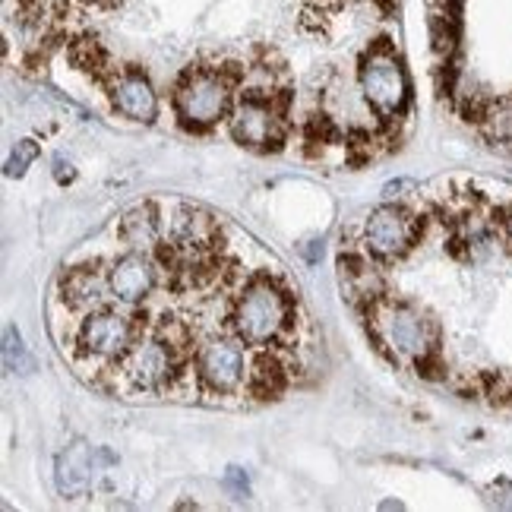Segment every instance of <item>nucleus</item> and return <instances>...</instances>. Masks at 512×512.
<instances>
[{"label":"nucleus","instance_id":"nucleus-4","mask_svg":"<svg viewBox=\"0 0 512 512\" xmlns=\"http://www.w3.org/2000/svg\"><path fill=\"white\" fill-rule=\"evenodd\" d=\"M377 329L383 342L399 354V358H418L424 361L427 351H430V332L427 323L418 317L415 310L405 307V304H389L383 307Z\"/></svg>","mask_w":512,"mask_h":512},{"label":"nucleus","instance_id":"nucleus-15","mask_svg":"<svg viewBox=\"0 0 512 512\" xmlns=\"http://www.w3.org/2000/svg\"><path fill=\"white\" fill-rule=\"evenodd\" d=\"M342 288L354 301H373L380 291V279L367 263L361 260H342Z\"/></svg>","mask_w":512,"mask_h":512},{"label":"nucleus","instance_id":"nucleus-20","mask_svg":"<svg viewBox=\"0 0 512 512\" xmlns=\"http://www.w3.org/2000/svg\"><path fill=\"white\" fill-rule=\"evenodd\" d=\"M54 177L61 184H67V181H73L76 177V171H73V165L70 162H64V159H54Z\"/></svg>","mask_w":512,"mask_h":512},{"label":"nucleus","instance_id":"nucleus-10","mask_svg":"<svg viewBox=\"0 0 512 512\" xmlns=\"http://www.w3.org/2000/svg\"><path fill=\"white\" fill-rule=\"evenodd\" d=\"M200 377L215 392H231L244 377V354L231 342H209L200 351Z\"/></svg>","mask_w":512,"mask_h":512},{"label":"nucleus","instance_id":"nucleus-5","mask_svg":"<svg viewBox=\"0 0 512 512\" xmlns=\"http://www.w3.org/2000/svg\"><path fill=\"white\" fill-rule=\"evenodd\" d=\"M80 348L89 358L114 361L133 348V323L124 313H92L80 329Z\"/></svg>","mask_w":512,"mask_h":512},{"label":"nucleus","instance_id":"nucleus-2","mask_svg":"<svg viewBox=\"0 0 512 512\" xmlns=\"http://www.w3.org/2000/svg\"><path fill=\"white\" fill-rule=\"evenodd\" d=\"M288 323V301L285 294L269 282H253L238 307H234V332L247 345H266L272 342Z\"/></svg>","mask_w":512,"mask_h":512},{"label":"nucleus","instance_id":"nucleus-17","mask_svg":"<svg viewBox=\"0 0 512 512\" xmlns=\"http://www.w3.org/2000/svg\"><path fill=\"white\" fill-rule=\"evenodd\" d=\"M4 367H7V373H32L35 370V361L29 358L23 336H19L16 326H4Z\"/></svg>","mask_w":512,"mask_h":512},{"label":"nucleus","instance_id":"nucleus-11","mask_svg":"<svg viewBox=\"0 0 512 512\" xmlns=\"http://www.w3.org/2000/svg\"><path fill=\"white\" fill-rule=\"evenodd\" d=\"M108 285H111L114 298H121L127 304H136V301H143L146 294L152 291V285H155V266L149 263V256H143V253H127V256H121V260L111 266Z\"/></svg>","mask_w":512,"mask_h":512},{"label":"nucleus","instance_id":"nucleus-8","mask_svg":"<svg viewBox=\"0 0 512 512\" xmlns=\"http://www.w3.org/2000/svg\"><path fill=\"white\" fill-rule=\"evenodd\" d=\"M124 377L136 389H159L171 377V348L162 342H140L124 354Z\"/></svg>","mask_w":512,"mask_h":512},{"label":"nucleus","instance_id":"nucleus-9","mask_svg":"<svg viewBox=\"0 0 512 512\" xmlns=\"http://www.w3.org/2000/svg\"><path fill=\"white\" fill-rule=\"evenodd\" d=\"M95 462H92V446L86 440H73L61 449V456L54 462V484L61 490V497H83L92 487Z\"/></svg>","mask_w":512,"mask_h":512},{"label":"nucleus","instance_id":"nucleus-14","mask_svg":"<svg viewBox=\"0 0 512 512\" xmlns=\"http://www.w3.org/2000/svg\"><path fill=\"white\" fill-rule=\"evenodd\" d=\"M121 238L133 250H149L159 244V219H155L152 206H136L124 215L121 222Z\"/></svg>","mask_w":512,"mask_h":512},{"label":"nucleus","instance_id":"nucleus-18","mask_svg":"<svg viewBox=\"0 0 512 512\" xmlns=\"http://www.w3.org/2000/svg\"><path fill=\"white\" fill-rule=\"evenodd\" d=\"M38 159V146L32 140H23V143H16L13 155L7 159V177H23L26 168Z\"/></svg>","mask_w":512,"mask_h":512},{"label":"nucleus","instance_id":"nucleus-6","mask_svg":"<svg viewBox=\"0 0 512 512\" xmlns=\"http://www.w3.org/2000/svg\"><path fill=\"white\" fill-rule=\"evenodd\" d=\"M415 238V222L411 215L399 206H380L377 212H370L367 228H364V241L377 256H402L411 247Z\"/></svg>","mask_w":512,"mask_h":512},{"label":"nucleus","instance_id":"nucleus-1","mask_svg":"<svg viewBox=\"0 0 512 512\" xmlns=\"http://www.w3.org/2000/svg\"><path fill=\"white\" fill-rule=\"evenodd\" d=\"M361 92L367 105L383 117H396L408 105V73L389 45H377L364 54Z\"/></svg>","mask_w":512,"mask_h":512},{"label":"nucleus","instance_id":"nucleus-21","mask_svg":"<svg viewBox=\"0 0 512 512\" xmlns=\"http://www.w3.org/2000/svg\"><path fill=\"white\" fill-rule=\"evenodd\" d=\"M503 231H506V241L512 244V206H509V212L503 215Z\"/></svg>","mask_w":512,"mask_h":512},{"label":"nucleus","instance_id":"nucleus-16","mask_svg":"<svg viewBox=\"0 0 512 512\" xmlns=\"http://www.w3.org/2000/svg\"><path fill=\"white\" fill-rule=\"evenodd\" d=\"M484 133H487L490 143L512 149V98H506V102H497L494 108L484 114Z\"/></svg>","mask_w":512,"mask_h":512},{"label":"nucleus","instance_id":"nucleus-7","mask_svg":"<svg viewBox=\"0 0 512 512\" xmlns=\"http://www.w3.org/2000/svg\"><path fill=\"white\" fill-rule=\"evenodd\" d=\"M275 124L279 121H275V111L266 98L247 95L231 114V136L244 146L263 149L275 140Z\"/></svg>","mask_w":512,"mask_h":512},{"label":"nucleus","instance_id":"nucleus-19","mask_svg":"<svg viewBox=\"0 0 512 512\" xmlns=\"http://www.w3.org/2000/svg\"><path fill=\"white\" fill-rule=\"evenodd\" d=\"M225 487L231 490L234 497H247V490H250V484H247V475L241 468H228V475H225Z\"/></svg>","mask_w":512,"mask_h":512},{"label":"nucleus","instance_id":"nucleus-3","mask_svg":"<svg viewBox=\"0 0 512 512\" xmlns=\"http://www.w3.org/2000/svg\"><path fill=\"white\" fill-rule=\"evenodd\" d=\"M231 102V86L222 73L215 70H193L187 73L181 86H177L174 105L181 121L193 130H206L219 124Z\"/></svg>","mask_w":512,"mask_h":512},{"label":"nucleus","instance_id":"nucleus-12","mask_svg":"<svg viewBox=\"0 0 512 512\" xmlns=\"http://www.w3.org/2000/svg\"><path fill=\"white\" fill-rule=\"evenodd\" d=\"M111 98L121 114H127L130 121H140V124H152L155 114H159V98H155L152 86L146 76L140 73H124L114 80Z\"/></svg>","mask_w":512,"mask_h":512},{"label":"nucleus","instance_id":"nucleus-13","mask_svg":"<svg viewBox=\"0 0 512 512\" xmlns=\"http://www.w3.org/2000/svg\"><path fill=\"white\" fill-rule=\"evenodd\" d=\"M105 288L111 285H105L102 272H95L92 266H80L64 279V298L80 310H95L105 301Z\"/></svg>","mask_w":512,"mask_h":512}]
</instances>
